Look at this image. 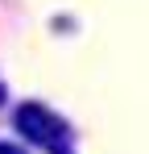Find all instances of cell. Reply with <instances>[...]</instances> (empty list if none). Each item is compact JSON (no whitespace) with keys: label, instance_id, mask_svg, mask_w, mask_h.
<instances>
[{"label":"cell","instance_id":"cell-1","mask_svg":"<svg viewBox=\"0 0 149 154\" xmlns=\"http://www.w3.org/2000/svg\"><path fill=\"white\" fill-rule=\"evenodd\" d=\"M13 125H17V133H21L25 142H33V146H42L46 154H74V137H71V125L62 121V117H54L46 104L29 100L21 104L17 112H13Z\"/></svg>","mask_w":149,"mask_h":154},{"label":"cell","instance_id":"cell-2","mask_svg":"<svg viewBox=\"0 0 149 154\" xmlns=\"http://www.w3.org/2000/svg\"><path fill=\"white\" fill-rule=\"evenodd\" d=\"M0 154H25L21 146H13V142H0Z\"/></svg>","mask_w":149,"mask_h":154},{"label":"cell","instance_id":"cell-3","mask_svg":"<svg viewBox=\"0 0 149 154\" xmlns=\"http://www.w3.org/2000/svg\"><path fill=\"white\" fill-rule=\"evenodd\" d=\"M4 100H8V92H4V83H0V104H4Z\"/></svg>","mask_w":149,"mask_h":154}]
</instances>
